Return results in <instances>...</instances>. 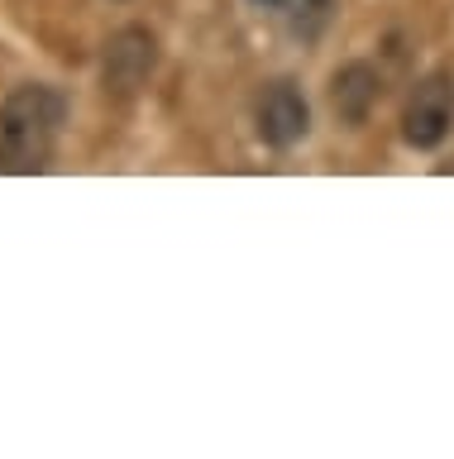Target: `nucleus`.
Segmentation results:
<instances>
[{
  "instance_id": "3",
  "label": "nucleus",
  "mask_w": 454,
  "mask_h": 459,
  "mask_svg": "<svg viewBox=\"0 0 454 459\" xmlns=\"http://www.w3.org/2000/svg\"><path fill=\"white\" fill-rule=\"evenodd\" d=\"M153 67H158V39L149 29H120L110 34L106 43V57H101V82L110 96H134L139 86H149Z\"/></svg>"
},
{
  "instance_id": "1",
  "label": "nucleus",
  "mask_w": 454,
  "mask_h": 459,
  "mask_svg": "<svg viewBox=\"0 0 454 459\" xmlns=\"http://www.w3.org/2000/svg\"><path fill=\"white\" fill-rule=\"evenodd\" d=\"M67 120L63 91L24 82L0 100V172H44Z\"/></svg>"
},
{
  "instance_id": "5",
  "label": "nucleus",
  "mask_w": 454,
  "mask_h": 459,
  "mask_svg": "<svg viewBox=\"0 0 454 459\" xmlns=\"http://www.w3.org/2000/svg\"><path fill=\"white\" fill-rule=\"evenodd\" d=\"M382 96V77L373 63H345L330 77V110L345 125H364Z\"/></svg>"
},
{
  "instance_id": "4",
  "label": "nucleus",
  "mask_w": 454,
  "mask_h": 459,
  "mask_svg": "<svg viewBox=\"0 0 454 459\" xmlns=\"http://www.w3.org/2000/svg\"><path fill=\"white\" fill-rule=\"evenodd\" d=\"M253 120H259V139L263 143H273V149H292V143L306 139L311 110H306V96L296 91L292 82H273V86H263Z\"/></svg>"
},
{
  "instance_id": "2",
  "label": "nucleus",
  "mask_w": 454,
  "mask_h": 459,
  "mask_svg": "<svg viewBox=\"0 0 454 459\" xmlns=\"http://www.w3.org/2000/svg\"><path fill=\"white\" fill-rule=\"evenodd\" d=\"M454 129V72L435 67L416 82L402 115V139L411 149H440Z\"/></svg>"
},
{
  "instance_id": "6",
  "label": "nucleus",
  "mask_w": 454,
  "mask_h": 459,
  "mask_svg": "<svg viewBox=\"0 0 454 459\" xmlns=\"http://www.w3.org/2000/svg\"><path fill=\"white\" fill-rule=\"evenodd\" d=\"M335 5H339V0H282V10H287V29H292L302 43L321 39L325 29H330Z\"/></svg>"
}]
</instances>
